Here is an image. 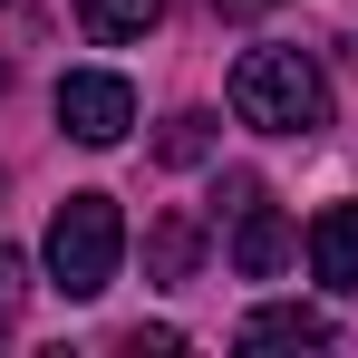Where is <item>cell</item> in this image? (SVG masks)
<instances>
[{"instance_id":"obj_6","label":"cell","mask_w":358,"mask_h":358,"mask_svg":"<svg viewBox=\"0 0 358 358\" xmlns=\"http://www.w3.org/2000/svg\"><path fill=\"white\" fill-rule=\"evenodd\" d=\"M242 349H329V320L320 310H291V300L281 310H252L242 320Z\"/></svg>"},{"instance_id":"obj_10","label":"cell","mask_w":358,"mask_h":358,"mask_svg":"<svg viewBox=\"0 0 358 358\" xmlns=\"http://www.w3.org/2000/svg\"><path fill=\"white\" fill-rule=\"evenodd\" d=\"M10 320H20V252L0 242V329H10Z\"/></svg>"},{"instance_id":"obj_9","label":"cell","mask_w":358,"mask_h":358,"mask_svg":"<svg viewBox=\"0 0 358 358\" xmlns=\"http://www.w3.org/2000/svg\"><path fill=\"white\" fill-rule=\"evenodd\" d=\"M203 145H213V117H175L165 126V165H194Z\"/></svg>"},{"instance_id":"obj_7","label":"cell","mask_w":358,"mask_h":358,"mask_svg":"<svg viewBox=\"0 0 358 358\" xmlns=\"http://www.w3.org/2000/svg\"><path fill=\"white\" fill-rule=\"evenodd\" d=\"M155 20H165V0H78V29H87V39H107V49L145 39Z\"/></svg>"},{"instance_id":"obj_1","label":"cell","mask_w":358,"mask_h":358,"mask_svg":"<svg viewBox=\"0 0 358 358\" xmlns=\"http://www.w3.org/2000/svg\"><path fill=\"white\" fill-rule=\"evenodd\" d=\"M233 117L262 136H320L329 126V78L310 49H242L233 68Z\"/></svg>"},{"instance_id":"obj_8","label":"cell","mask_w":358,"mask_h":358,"mask_svg":"<svg viewBox=\"0 0 358 358\" xmlns=\"http://www.w3.org/2000/svg\"><path fill=\"white\" fill-rule=\"evenodd\" d=\"M194 252H203V223H194V213H165V223L145 233V281H184Z\"/></svg>"},{"instance_id":"obj_3","label":"cell","mask_w":358,"mask_h":358,"mask_svg":"<svg viewBox=\"0 0 358 358\" xmlns=\"http://www.w3.org/2000/svg\"><path fill=\"white\" fill-rule=\"evenodd\" d=\"M223 194H233V203H223V213H233V271H242V281H281V262H291V223H281V203H262L252 175H233Z\"/></svg>"},{"instance_id":"obj_5","label":"cell","mask_w":358,"mask_h":358,"mask_svg":"<svg viewBox=\"0 0 358 358\" xmlns=\"http://www.w3.org/2000/svg\"><path fill=\"white\" fill-rule=\"evenodd\" d=\"M310 271H320L329 291H358V203H329V213L310 223Z\"/></svg>"},{"instance_id":"obj_11","label":"cell","mask_w":358,"mask_h":358,"mask_svg":"<svg viewBox=\"0 0 358 358\" xmlns=\"http://www.w3.org/2000/svg\"><path fill=\"white\" fill-rule=\"evenodd\" d=\"M213 10H233V20H252V10H271V0H213Z\"/></svg>"},{"instance_id":"obj_4","label":"cell","mask_w":358,"mask_h":358,"mask_svg":"<svg viewBox=\"0 0 358 358\" xmlns=\"http://www.w3.org/2000/svg\"><path fill=\"white\" fill-rule=\"evenodd\" d=\"M59 126L78 136V145H117L126 126H136V87L107 78V68H68L59 78Z\"/></svg>"},{"instance_id":"obj_2","label":"cell","mask_w":358,"mask_h":358,"mask_svg":"<svg viewBox=\"0 0 358 358\" xmlns=\"http://www.w3.org/2000/svg\"><path fill=\"white\" fill-rule=\"evenodd\" d=\"M39 262H49V281H59L68 300H97L107 281H117V262H126V213H117V194H68L59 213H49Z\"/></svg>"}]
</instances>
